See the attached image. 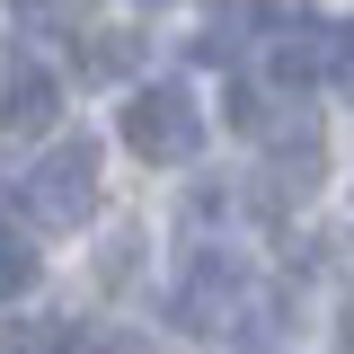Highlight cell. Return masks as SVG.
<instances>
[{"label": "cell", "mask_w": 354, "mask_h": 354, "mask_svg": "<svg viewBox=\"0 0 354 354\" xmlns=\"http://www.w3.org/2000/svg\"><path fill=\"white\" fill-rule=\"evenodd\" d=\"M36 274H44V257L27 248V230H0V301H27Z\"/></svg>", "instance_id": "7"}, {"label": "cell", "mask_w": 354, "mask_h": 354, "mask_svg": "<svg viewBox=\"0 0 354 354\" xmlns=\"http://www.w3.org/2000/svg\"><path fill=\"white\" fill-rule=\"evenodd\" d=\"M142 53H151V44L133 36V27H88V36H80V71H88V80H133Z\"/></svg>", "instance_id": "6"}, {"label": "cell", "mask_w": 354, "mask_h": 354, "mask_svg": "<svg viewBox=\"0 0 354 354\" xmlns=\"http://www.w3.org/2000/svg\"><path fill=\"white\" fill-rule=\"evenodd\" d=\"M328 62H337V27H328V18H283L274 44H266V71H274L283 88H310Z\"/></svg>", "instance_id": "5"}, {"label": "cell", "mask_w": 354, "mask_h": 354, "mask_svg": "<svg viewBox=\"0 0 354 354\" xmlns=\"http://www.w3.org/2000/svg\"><path fill=\"white\" fill-rule=\"evenodd\" d=\"M18 204H27V221H44V230H80V221L97 213V142H53L36 169H27Z\"/></svg>", "instance_id": "1"}, {"label": "cell", "mask_w": 354, "mask_h": 354, "mask_svg": "<svg viewBox=\"0 0 354 354\" xmlns=\"http://www.w3.org/2000/svg\"><path fill=\"white\" fill-rule=\"evenodd\" d=\"M53 115H62V80H53L44 62L18 53V62L0 71V133H18V142H27V133H53Z\"/></svg>", "instance_id": "4"}, {"label": "cell", "mask_w": 354, "mask_h": 354, "mask_svg": "<svg viewBox=\"0 0 354 354\" xmlns=\"http://www.w3.org/2000/svg\"><path fill=\"white\" fill-rule=\"evenodd\" d=\"M124 142L151 160V169H186V160L204 151V115H195V97H186V88H133Z\"/></svg>", "instance_id": "2"}, {"label": "cell", "mask_w": 354, "mask_h": 354, "mask_svg": "<svg viewBox=\"0 0 354 354\" xmlns=\"http://www.w3.org/2000/svg\"><path fill=\"white\" fill-rule=\"evenodd\" d=\"M239 292H248V274L230 248H204V257L186 266V283H177V328H221V319H239Z\"/></svg>", "instance_id": "3"}]
</instances>
